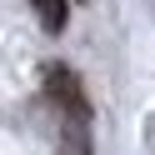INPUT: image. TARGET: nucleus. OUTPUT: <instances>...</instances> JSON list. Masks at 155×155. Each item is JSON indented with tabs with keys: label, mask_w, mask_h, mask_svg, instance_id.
I'll return each mask as SVG.
<instances>
[{
	"label": "nucleus",
	"mask_w": 155,
	"mask_h": 155,
	"mask_svg": "<svg viewBox=\"0 0 155 155\" xmlns=\"http://www.w3.org/2000/svg\"><path fill=\"white\" fill-rule=\"evenodd\" d=\"M45 95H50V105L65 115L70 130H85L90 100H85V85H80V75H75L70 65H45Z\"/></svg>",
	"instance_id": "nucleus-1"
},
{
	"label": "nucleus",
	"mask_w": 155,
	"mask_h": 155,
	"mask_svg": "<svg viewBox=\"0 0 155 155\" xmlns=\"http://www.w3.org/2000/svg\"><path fill=\"white\" fill-rule=\"evenodd\" d=\"M35 5V15H40V25L50 35H60L65 30V20H70V0H30Z\"/></svg>",
	"instance_id": "nucleus-2"
}]
</instances>
